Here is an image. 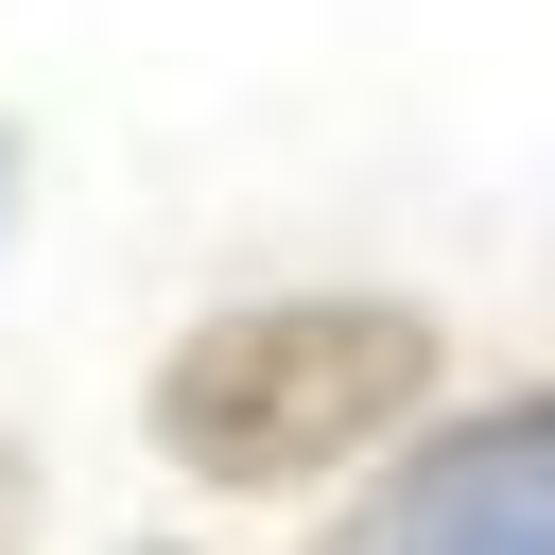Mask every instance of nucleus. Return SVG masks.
Segmentation results:
<instances>
[{"instance_id":"nucleus-1","label":"nucleus","mask_w":555,"mask_h":555,"mask_svg":"<svg viewBox=\"0 0 555 555\" xmlns=\"http://www.w3.org/2000/svg\"><path fill=\"white\" fill-rule=\"evenodd\" d=\"M451 399V330L416 295H225L156 347L139 382V434L156 468H191L208 503H295V486H347L382 468L416 416Z\"/></svg>"},{"instance_id":"nucleus-2","label":"nucleus","mask_w":555,"mask_h":555,"mask_svg":"<svg viewBox=\"0 0 555 555\" xmlns=\"http://www.w3.org/2000/svg\"><path fill=\"white\" fill-rule=\"evenodd\" d=\"M520 486H555V382H520V399H434L382 468H347L330 538H295V555H468Z\"/></svg>"},{"instance_id":"nucleus-3","label":"nucleus","mask_w":555,"mask_h":555,"mask_svg":"<svg viewBox=\"0 0 555 555\" xmlns=\"http://www.w3.org/2000/svg\"><path fill=\"white\" fill-rule=\"evenodd\" d=\"M468 555H555V486H520V503H503V520H486Z\"/></svg>"},{"instance_id":"nucleus-4","label":"nucleus","mask_w":555,"mask_h":555,"mask_svg":"<svg viewBox=\"0 0 555 555\" xmlns=\"http://www.w3.org/2000/svg\"><path fill=\"white\" fill-rule=\"evenodd\" d=\"M17 538H35V451L0 434V555H17Z\"/></svg>"},{"instance_id":"nucleus-5","label":"nucleus","mask_w":555,"mask_h":555,"mask_svg":"<svg viewBox=\"0 0 555 555\" xmlns=\"http://www.w3.org/2000/svg\"><path fill=\"white\" fill-rule=\"evenodd\" d=\"M121 555H191V538H121Z\"/></svg>"},{"instance_id":"nucleus-6","label":"nucleus","mask_w":555,"mask_h":555,"mask_svg":"<svg viewBox=\"0 0 555 555\" xmlns=\"http://www.w3.org/2000/svg\"><path fill=\"white\" fill-rule=\"evenodd\" d=\"M0 225H17V156H0Z\"/></svg>"}]
</instances>
